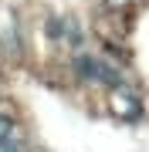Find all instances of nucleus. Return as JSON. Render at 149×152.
<instances>
[{
	"instance_id": "1",
	"label": "nucleus",
	"mask_w": 149,
	"mask_h": 152,
	"mask_svg": "<svg viewBox=\"0 0 149 152\" xmlns=\"http://www.w3.org/2000/svg\"><path fill=\"white\" fill-rule=\"evenodd\" d=\"M75 75L81 78V81H88V85L122 88V75H119V71L112 68L109 61L92 58V54H85V51H78V54H75Z\"/></svg>"
},
{
	"instance_id": "2",
	"label": "nucleus",
	"mask_w": 149,
	"mask_h": 152,
	"mask_svg": "<svg viewBox=\"0 0 149 152\" xmlns=\"http://www.w3.org/2000/svg\"><path fill=\"white\" fill-rule=\"evenodd\" d=\"M44 31H48V37H51V41H61V37L68 34V20H61V17H48Z\"/></svg>"
},
{
	"instance_id": "3",
	"label": "nucleus",
	"mask_w": 149,
	"mask_h": 152,
	"mask_svg": "<svg viewBox=\"0 0 149 152\" xmlns=\"http://www.w3.org/2000/svg\"><path fill=\"white\" fill-rule=\"evenodd\" d=\"M68 44L75 51H81V24L78 20H68Z\"/></svg>"
},
{
	"instance_id": "4",
	"label": "nucleus",
	"mask_w": 149,
	"mask_h": 152,
	"mask_svg": "<svg viewBox=\"0 0 149 152\" xmlns=\"http://www.w3.org/2000/svg\"><path fill=\"white\" fill-rule=\"evenodd\" d=\"M0 152H21V145H17V142H14V135L0 142Z\"/></svg>"
},
{
	"instance_id": "5",
	"label": "nucleus",
	"mask_w": 149,
	"mask_h": 152,
	"mask_svg": "<svg viewBox=\"0 0 149 152\" xmlns=\"http://www.w3.org/2000/svg\"><path fill=\"white\" fill-rule=\"evenodd\" d=\"M126 4H129V0H105V7H109V10H122Z\"/></svg>"
}]
</instances>
